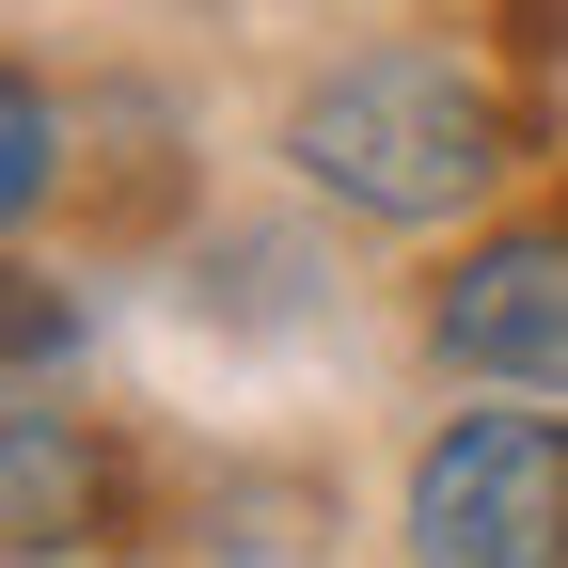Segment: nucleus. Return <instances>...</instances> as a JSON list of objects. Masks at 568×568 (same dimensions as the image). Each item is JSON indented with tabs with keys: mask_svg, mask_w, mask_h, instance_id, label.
Here are the masks:
<instances>
[{
	"mask_svg": "<svg viewBox=\"0 0 568 568\" xmlns=\"http://www.w3.org/2000/svg\"><path fill=\"white\" fill-rule=\"evenodd\" d=\"M0 126H17L0 205H17V222H48V190H63V95H48V80H17V111H0Z\"/></svg>",
	"mask_w": 568,
	"mask_h": 568,
	"instance_id": "nucleus-5",
	"label": "nucleus"
},
{
	"mask_svg": "<svg viewBox=\"0 0 568 568\" xmlns=\"http://www.w3.org/2000/svg\"><path fill=\"white\" fill-rule=\"evenodd\" d=\"M0 458H17V568H63L95 537V443L17 395V410H0Z\"/></svg>",
	"mask_w": 568,
	"mask_h": 568,
	"instance_id": "nucleus-4",
	"label": "nucleus"
},
{
	"mask_svg": "<svg viewBox=\"0 0 568 568\" xmlns=\"http://www.w3.org/2000/svg\"><path fill=\"white\" fill-rule=\"evenodd\" d=\"M426 347L489 395H568V222H506L443 268L426 301Z\"/></svg>",
	"mask_w": 568,
	"mask_h": 568,
	"instance_id": "nucleus-3",
	"label": "nucleus"
},
{
	"mask_svg": "<svg viewBox=\"0 0 568 568\" xmlns=\"http://www.w3.org/2000/svg\"><path fill=\"white\" fill-rule=\"evenodd\" d=\"M395 537H410V568H568V426L552 410H458L410 458Z\"/></svg>",
	"mask_w": 568,
	"mask_h": 568,
	"instance_id": "nucleus-2",
	"label": "nucleus"
},
{
	"mask_svg": "<svg viewBox=\"0 0 568 568\" xmlns=\"http://www.w3.org/2000/svg\"><path fill=\"white\" fill-rule=\"evenodd\" d=\"M301 190H332L347 222H458L506 174V95L458 48H347L332 80H301L284 111Z\"/></svg>",
	"mask_w": 568,
	"mask_h": 568,
	"instance_id": "nucleus-1",
	"label": "nucleus"
}]
</instances>
